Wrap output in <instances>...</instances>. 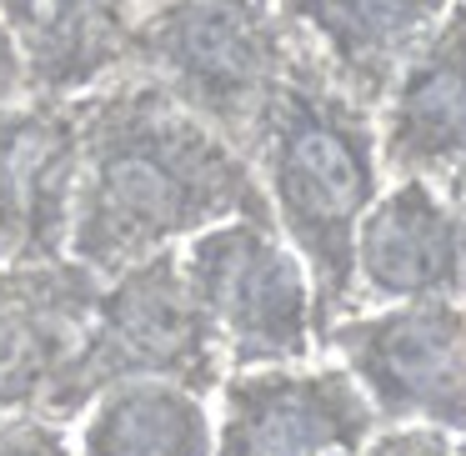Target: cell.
I'll list each match as a JSON object with an SVG mask.
<instances>
[{
    "label": "cell",
    "instance_id": "obj_1",
    "mask_svg": "<svg viewBox=\"0 0 466 456\" xmlns=\"http://www.w3.org/2000/svg\"><path fill=\"white\" fill-rule=\"evenodd\" d=\"M231 216L271 221L251 156L191 116L151 76L126 71L106 91L81 96V181L66 261L91 276L181 246Z\"/></svg>",
    "mask_w": 466,
    "mask_h": 456
},
{
    "label": "cell",
    "instance_id": "obj_2",
    "mask_svg": "<svg viewBox=\"0 0 466 456\" xmlns=\"http://www.w3.org/2000/svg\"><path fill=\"white\" fill-rule=\"evenodd\" d=\"M261 166L271 221L311 276L316 336L341 316H356V226L381 186L371 111L356 106L311 56L296 46L276 81L251 141Z\"/></svg>",
    "mask_w": 466,
    "mask_h": 456
},
{
    "label": "cell",
    "instance_id": "obj_3",
    "mask_svg": "<svg viewBox=\"0 0 466 456\" xmlns=\"http://www.w3.org/2000/svg\"><path fill=\"white\" fill-rule=\"evenodd\" d=\"M291 51L296 35L271 0H161L131 21L121 71L151 76L171 101L251 156Z\"/></svg>",
    "mask_w": 466,
    "mask_h": 456
},
{
    "label": "cell",
    "instance_id": "obj_4",
    "mask_svg": "<svg viewBox=\"0 0 466 456\" xmlns=\"http://www.w3.org/2000/svg\"><path fill=\"white\" fill-rule=\"evenodd\" d=\"M111 281L96 296L86 341L41 401V416L51 421H71L116 381H176L211 396L226 376L221 341L186 286L181 246H161Z\"/></svg>",
    "mask_w": 466,
    "mask_h": 456
},
{
    "label": "cell",
    "instance_id": "obj_5",
    "mask_svg": "<svg viewBox=\"0 0 466 456\" xmlns=\"http://www.w3.org/2000/svg\"><path fill=\"white\" fill-rule=\"evenodd\" d=\"M181 271L231 371L316 356V301L301 256L271 221L231 216L181 241Z\"/></svg>",
    "mask_w": 466,
    "mask_h": 456
},
{
    "label": "cell",
    "instance_id": "obj_6",
    "mask_svg": "<svg viewBox=\"0 0 466 456\" xmlns=\"http://www.w3.org/2000/svg\"><path fill=\"white\" fill-rule=\"evenodd\" d=\"M366 391L376 421L466 431V301H396L381 316H341L316 336Z\"/></svg>",
    "mask_w": 466,
    "mask_h": 456
},
{
    "label": "cell",
    "instance_id": "obj_7",
    "mask_svg": "<svg viewBox=\"0 0 466 456\" xmlns=\"http://www.w3.org/2000/svg\"><path fill=\"white\" fill-rule=\"evenodd\" d=\"M211 456H356L376 411L346 366H246L221 376Z\"/></svg>",
    "mask_w": 466,
    "mask_h": 456
},
{
    "label": "cell",
    "instance_id": "obj_8",
    "mask_svg": "<svg viewBox=\"0 0 466 456\" xmlns=\"http://www.w3.org/2000/svg\"><path fill=\"white\" fill-rule=\"evenodd\" d=\"M81 181V96L0 111V266L66 261Z\"/></svg>",
    "mask_w": 466,
    "mask_h": 456
},
{
    "label": "cell",
    "instance_id": "obj_9",
    "mask_svg": "<svg viewBox=\"0 0 466 456\" xmlns=\"http://www.w3.org/2000/svg\"><path fill=\"white\" fill-rule=\"evenodd\" d=\"M466 301V216L406 176L356 226V301Z\"/></svg>",
    "mask_w": 466,
    "mask_h": 456
},
{
    "label": "cell",
    "instance_id": "obj_10",
    "mask_svg": "<svg viewBox=\"0 0 466 456\" xmlns=\"http://www.w3.org/2000/svg\"><path fill=\"white\" fill-rule=\"evenodd\" d=\"M101 276L76 261L0 266V411H41L86 341Z\"/></svg>",
    "mask_w": 466,
    "mask_h": 456
},
{
    "label": "cell",
    "instance_id": "obj_11",
    "mask_svg": "<svg viewBox=\"0 0 466 456\" xmlns=\"http://www.w3.org/2000/svg\"><path fill=\"white\" fill-rule=\"evenodd\" d=\"M376 156L396 176L446 181L466 156V0H451L436 31L406 56L381 101Z\"/></svg>",
    "mask_w": 466,
    "mask_h": 456
},
{
    "label": "cell",
    "instance_id": "obj_12",
    "mask_svg": "<svg viewBox=\"0 0 466 456\" xmlns=\"http://www.w3.org/2000/svg\"><path fill=\"white\" fill-rule=\"evenodd\" d=\"M451 0H276L286 31L301 51L351 96L381 106L406 56L436 31Z\"/></svg>",
    "mask_w": 466,
    "mask_h": 456
},
{
    "label": "cell",
    "instance_id": "obj_13",
    "mask_svg": "<svg viewBox=\"0 0 466 456\" xmlns=\"http://www.w3.org/2000/svg\"><path fill=\"white\" fill-rule=\"evenodd\" d=\"M76 456H211V416L176 381H116L91 401Z\"/></svg>",
    "mask_w": 466,
    "mask_h": 456
},
{
    "label": "cell",
    "instance_id": "obj_14",
    "mask_svg": "<svg viewBox=\"0 0 466 456\" xmlns=\"http://www.w3.org/2000/svg\"><path fill=\"white\" fill-rule=\"evenodd\" d=\"M0 456H76L66 421L41 411H0Z\"/></svg>",
    "mask_w": 466,
    "mask_h": 456
},
{
    "label": "cell",
    "instance_id": "obj_15",
    "mask_svg": "<svg viewBox=\"0 0 466 456\" xmlns=\"http://www.w3.org/2000/svg\"><path fill=\"white\" fill-rule=\"evenodd\" d=\"M361 456H456L451 436L441 426H421V421H401L386 436H366Z\"/></svg>",
    "mask_w": 466,
    "mask_h": 456
},
{
    "label": "cell",
    "instance_id": "obj_16",
    "mask_svg": "<svg viewBox=\"0 0 466 456\" xmlns=\"http://www.w3.org/2000/svg\"><path fill=\"white\" fill-rule=\"evenodd\" d=\"M25 91H31V81H25V56H21V41L11 35V25L0 21V111H5V106H15Z\"/></svg>",
    "mask_w": 466,
    "mask_h": 456
},
{
    "label": "cell",
    "instance_id": "obj_17",
    "mask_svg": "<svg viewBox=\"0 0 466 456\" xmlns=\"http://www.w3.org/2000/svg\"><path fill=\"white\" fill-rule=\"evenodd\" d=\"M446 201H451L456 211L466 216V156H461V161H456V171L446 176Z\"/></svg>",
    "mask_w": 466,
    "mask_h": 456
},
{
    "label": "cell",
    "instance_id": "obj_18",
    "mask_svg": "<svg viewBox=\"0 0 466 456\" xmlns=\"http://www.w3.org/2000/svg\"><path fill=\"white\" fill-rule=\"evenodd\" d=\"M106 5H121V11H131V15H136V5H141V0H106Z\"/></svg>",
    "mask_w": 466,
    "mask_h": 456
},
{
    "label": "cell",
    "instance_id": "obj_19",
    "mask_svg": "<svg viewBox=\"0 0 466 456\" xmlns=\"http://www.w3.org/2000/svg\"><path fill=\"white\" fill-rule=\"evenodd\" d=\"M456 456H466V436H461V441H456Z\"/></svg>",
    "mask_w": 466,
    "mask_h": 456
}]
</instances>
